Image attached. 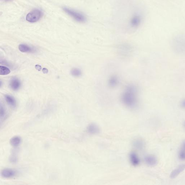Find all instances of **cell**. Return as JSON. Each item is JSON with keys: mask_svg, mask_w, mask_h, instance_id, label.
Instances as JSON below:
<instances>
[{"mask_svg": "<svg viewBox=\"0 0 185 185\" xmlns=\"http://www.w3.org/2000/svg\"><path fill=\"white\" fill-rule=\"evenodd\" d=\"M36 69H37L38 71H40L42 69V67L41 66H40V65H37L36 66Z\"/></svg>", "mask_w": 185, "mask_h": 185, "instance_id": "7402d4cb", "label": "cell"}, {"mask_svg": "<svg viewBox=\"0 0 185 185\" xmlns=\"http://www.w3.org/2000/svg\"><path fill=\"white\" fill-rule=\"evenodd\" d=\"M71 73L73 77H79L81 76L82 72L79 68H73L71 71Z\"/></svg>", "mask_w": 185, "mask_h": 185, "instance_id": "e0dca14e", "label": "cell"}, {"mask_svg": "<svg viewBox=\"0 0 185 185\" xmlns=\"http://www.w3.org/2000/svg\"><path fill=\"white\" fill-rule=\"evenodd\" d=\"M185 169V164L180 165L178 166L177 168L175 169L171 172V174H170V177L171 179H174V178H176L181 173L183 172Z\"/></svg>", "mask_w": 185, "mask_h": 185, "instance_id": "9c48e42d", "label": "cell"}, {"mask_svg": "<svg viewBox=\"0 0 185 185\" xmlns=\"http://www.w3.org/2000/svg\"><path fill=\"white\" fill-rule=\"evenodd\" d=\"M120 100L127 108L134 109L139 103V89L135 84H127L120 95Z\"/></svg>", "mask_w": 185, "mask_h": 185, "instance_id": "6da1fadb", "label": "cell"}, {"mask_svg": "<svg viewBox=\"0 0 185 185\" xmlns=\"http://www.w3.org/2000/svg\"><path fill=\"white\" fill-rule=\"evenodd\" d=\"M10 70L7 67L0 66V74L2 75H6L10 73Z\"/></svg>", "mask_w": 185, "mask_h": 185, "instance_id": "ac0fdd59", "label": "cell"}, {"mask_svg": "<svg viewBox=\"0 0 185 185\" xmlns=\"http://www.w3.org/2000/svg\"><path fill=\"white\" fill-rule=\"evenodd\" d=\"M6 111L5 108L1 104V110H0V116L1 119L5 118L6 117Z\"/></svg>", "mask_w": 185, "mask_h": 185, "instance_id": "ffe728a7", "label": "cell"}, {"mask_svg": "<svg viewBox=\"0 0 185 185\" xmlns=\"http://www.w3.org/2000/svg\"><path fill=\"white\" fill-rule=\"evenodd\" d=\"M9 160L11 163H17L18 161V158L17 155H16L15 153H13V154L11 155L9 158Z\"/></svg>", "mask_w": 185, "mask_h": 185, "instance_id": "d6986e66", "label": "cell"}, {"mask_svg": "<svg viewBox=\"0 0 185 185\" xmlns=\"http://www.w3.org/2000/svg\"><path fill=\"white\" fill-rule=\"evenodd\" d=\"M184 126H185V123H184Z\"/></svg>", "mask_w": 185, "mask_h": 185, "instance_id": "484cf974", "label": "cell"}, {"mask_svg": "<svg viewBox=\"0 0 185 185\" xmlns=\"http://www.w3.org/2000/svg\"><path fill=\"white\" fill-rule=\"evenodd\" d=\"M5 99L6 102L9 105L13 108H15L17 106V102L15 99L10 95H6L5 96Z\"/></svg>", "mask_w": 185, "mask_h": 185, "instance_id": "9a60e30c", "label": "cell"}, {"mask_svg": "<svg viewBox=\"0 0 185 185\" xmlns=\"http://www.w3.org/2000/svg\"><path fill=\"white\" fill-rule=\"evenodd\" d=\"M133 145L136 149L142 150L144 148L145 143L144 141L141 139H137L134 141Z\"/></svg>", "mask_w": 185, "mask_h": 185, "instance_id": "5bb4252c", "label": "cell"}, {"mask_svg": "<svg viewBox=\"0 0 185 185\" xmlns=\"http://www.w3.org/2000/svg\"><path fill=\"white\" fill-rule=\"evenodd\" d=\"M42 71L44 73H48V71L46 68H44L43 69Z\"/></svg>", "mask_w": 185, "mask_h": 185, "instance_id": "603a6c76", "label": "cell"}, {"mask_svg": "<svg viewBox=\"0 0 185 185\" xmlns=\"http://www.w3.org/2000/svg\"><path fill=\"white\" fill-rule=\"evenodd\" d=\"M63 9L68 15L70 16L77 22L80 23L86 22L87 20V17L81 12L65 7L63 8Z\"/></svg>", "mask_w": 185, "mask_h": 185, "instance_id": "7a4b0ae2", "label": "cell"}, {"mask_svg": "<svg viewBox=\"0 0 185 185\" xmlns=\"http://www.w3.org/2000/svg\"><path fill=\"white\" fill-rule=\"evenodd\" d=\"M21 83L19 80L17 78H13L11 80L10 83V88L13 91H17L20 88Z\"/></svg>", "mask_w": 185, "mask_h": 185, "instance_id": "52a82bcc", "label": "cell"}, {"mask_svg": "<svg viewBox=\"0 0 185 185\" xmlns=\"http://www.w3.org/2000/svg\"><path fill=\"white\" fill-rule=\"evenodd\" d=\"M120 83V77L116 74L111 75L107 80V84L111 88H116L119 85Z\"/></svg>", "mask_w": 185, "mask_h": 185, "instance_id": "277c9868", "label": "cell"}, {"mask_svg": "<svg viewBox=\"0 0 185 185\" xmlns=\"http://www.w3.org/2000/svg\"><path fill=\"white\" fill-rule=\"evenodd\" d=\"M18 49L22 53H33L35 51L33 48L26 44H20L18 47Z\"/></svg>", "mask_w": 185, "mask_h": 185, "instance_id": "4fadbf2b", "label": "cell"}, {"mask_svg": "<svg viewBox=\"0 0 185 185\" xmlns=\"http://www.w3.org/2000/svg\"><path fill=\"white\" fill-rule=\"evenodd\" d=\"M119 51L121 54H123V56H127V54H130L131 52L132 51V48L128 45H122L119 47Z\"/></svg>", "mask_w": 185, "mask_h": 185, "instance_id": "7c38bea8", "label": "cell"}, {"mask_svg": "<svg viewBox=\"0 0 185 185\" xmlns=\"http://www.w3.org/2000/svg\"><path fill=\"white\" fill-rule=\"evenodd\" d=\"M87 131L89 133L92 134V135H96L99 133L100 132V128L98 126L94 123H92L88 126L87 127Z\"/></svg>", "mask_w": 185, "mask_h": 185, "instance_id": "8fae6325", "label": "cell"}, {"mask_svg": "<svg viewBox=\"0 0 185 185\" xmlns=\"http://www.w3.org/2000/svg\"><path fill=\"white\" fill-rule=\"evenodd\" d=\"M181 106L182 108H185V100L182 102L181 104Z\"/></svg>", "mask_w": 185, "mask_h": 185, "instance_id": "d4e9b609", "label": "cell"}, {"mask_svg": "<svg viewBox=\"0 0 185 185\" xmlns=\"http://www.w3.org/2000/svg\"><path fill=\"white\" fill-rule=\"evenodd\" d=\"M43 15L41 10L38 9H34L28 13L26 17V20L30 22H35L38 21Z\"/></svg>", "mask_w": 185, "mask_h": 185, "instance_id": "3957f363", "label": "cell"}, {"mask_svg": "<svg viewBox=\"0 0 185 185\" xmlns=\"http://www.w3.org/2000/svg\"><path fill=\"white\" fill-rule=\"evenodd\" d=\"M181 149L185 151V141L184 142L183 144H182Z\"/></svg>", "mask_w": 185, "mask_h": 185, "instance_id": "cb8c5ba5", "label": "cell"}, {"mask_svg": "<svg viewBox=\"0 0 185 185\" xmlns=\"http://www.w3.org/2000/svg\"><path fill=\"white\" fill-rule=\"evenodd\" d=\"M10 144L13 147H17L20 144L21 138L18 136H14L12 137L10 140Z\"/></svg>", "mask_w": 185, "mask_h": 185, "instance_id": "2e32d148", "label": "cell"}, {"mask_svg": "<svg viewBox=\"0 0 185 185\" xmlns=\"http://www.w3.org/2000/svg\"><path fill=\"white\" fill-rule=\"evenodd\" d=\"M15 171L14 170L11 168L4 169L1 171V175L3 177L5 178L13 177L15 175Z\"/></svg>", "mask_w": 185, "mask_h": 185, "instance_id": "30bf717a", "label": "cell"}, {"mask_svg": "<svg viewBox=\"0 0 185 185\" xmlns=\"http://www.w3.org/2000/svg\"><path fill=\"white\" fill-rule=\"evenodd\" d=\"M142 22V17L140 14H135L131 17L130 21V25L133 28L139 27L141 24Z\"/></svg>", "mask_w": 185, "mask_h": 185, "instance_id": "5b68a950", "label": "cell"}, {"mask_svg": "<svg viewBox=\"0 0 185 185\" xmlns=\"http://www.w3.org/2000/svg\"><path fill=\"white\" fill-rule=\"evenodd\" d=\"M179 159L182 160H185V151L181 149L179 153Z\"/></svg>", "mask_w": 185, "mask_h": 185, "instance_id": "44dd1931", "label": "cell"}, {"mask_svg": "<svg viewBox=\"0 0 185 185\" xmlns=\"http://www.w3.org/2000/svg\"><path fill=\"white\" fill-rule=\"evenodd\" d=\"M144 160L146 164L151 167L155 166L158 163L157 159L156 157L153 155H149L145 156Z\"/></svg>", "mask_w": 185, "mask_h": 185, "instance_id": "8992f818", "label": "cell"}, {"mask_svg": "<svg viewBox=\"0 0 185 185\" xmlns=\"http://www.w3.org/2000/svg\"><path fill=\"white\" fill-rule=\"evenodd\" d=\"M130 160L131 164L134 166H137L140 163V159L137 154L135 152H132L130 155Z\"/></svg>", "mask_w": 185, "mask_h": 185, "instance_id": "ba28073f", "label": "cell"}]
</instances>
